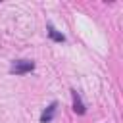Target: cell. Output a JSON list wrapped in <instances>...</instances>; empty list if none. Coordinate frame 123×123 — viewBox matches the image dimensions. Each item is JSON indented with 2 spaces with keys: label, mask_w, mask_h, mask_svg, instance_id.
I'll use <instances>...</instances> for the list:
<instances>
[{
  "label": "cell",
  "mask_w": 123,
  "mask_h": 123,
  "mask_svg": "<svg viewBox=\"0 0 123 123\" xmlns=\"http://www.w3.org/2000/svg\"><path fill=\"white\" fill-rule=\"evenodd\" d=\"M71 98H73V111L79 113V115H83V113L86 111V108H85V104H83V100H81V94H79L77 90H71Z\"/></svg>",
  "instance_id": "7a4b0ae2"
},
{
  "label": "cell",
  "mask_w": 123,
  "mask_h": 123,
  "mask_svg": "<svg viewBox=\"0 0 123 123\" xmlns=\"http://www.w3.org/2000/svg\"><path fill=\"white\" fill-rule=\"evenodd\" d=\"M35 69V62L31 60H15L10 67V73L13 75H25V73H31Z\"/></svg>",
  "instance_id": "6da1fadb"
},
{
  "label": "cell",
  "mask_w": 123,
  "mask_h": 123,
  "mask_svg": "<svg viewBox=\"0 0 123 123\" xmlns=\"http://www.w3.org/2000/svg\"><path fill=\"white\" fill-rule=\"evenodd\" d=\"M56 110H58V102H52L44 111H42V115H40V121L42 123H50L52 119H54V113H56Z\"/></svg>",
  "instance_id": "3957f363"
},
{
  "label": "cell",
  "mask_w": 123,
  "mask_h": 123,
  "mask_svg": "<svg viewBox=\"0 0 123 123\" xmlns=\"http://www.w3.org/2000/svg\"><path fill=\"white\" fill-rule=\"evenodd\" d=\"M48 37H50L52 40H56V42H63V40H65V37H63L62 33H58L52 25H48Z\"/></svg>",
  "instance_id": "277c9868"
}]
</instances>
